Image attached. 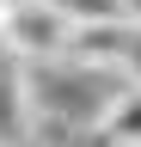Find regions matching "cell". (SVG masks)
Masks as SVG:
<instances>
[{
	"label": "cell",
	"mask_w": 141,
	"mask_h": 147,
	"mask_svg": "<svg viewBox=\"0 0 141 147\" xmlns=\"http://www.w3.org/2000/svg\"><path fill=\"white\" fill-rule=\"evenodd\" d=\"M123 74H129V86H141V31H135V43H129V61H123Z\"/></svg>",
	"instance_id": "cell-6"
},
{
	"label": "cell",
	"mask_w": 141,
	"mask_h": 147,
	"mask_svg": "<svg viewBox=\"0 0 141 147\" xmlns=\"http://www.w3.org/2000/svg\"><path fill=\"white\" fill-rule=\"evenodd\" d=\"M6 12H12V0H0V25H6Z\"/></svg>",
	"instance_id": "cell-8"
},
{
	"label": "cell",
	"mask_w": 141,
	"mask_h": 147,
	"mask_svg": "<svg viewBox=\"0 0 141 147\" xmlns=\"http://www.w3.org/2000/svg\"><path fill=\"white\" fill-rule=\"evenodd\" d=\"M67 43H74V18L55 0H12L6 25H0V49L6 55H19L25 67H43V61H61Z\"/></svg>",
	"instance_id": "cell-1"
},
{
	"label": "cell",
	"mask_w": 141,
	"mask_h": 147,
	"mask_svg": "<svg viewBox=\"0 0 141 147\" xmlns=\"http://www.w3.org/2000/svg\"><path fill=\"white\" fill-rule=\"evenodd\" d=\"M123 18H129V25H141V0H123Z\"/></svg>",
	"instance_id": "cell-7"
},
{
	"label": "cell",
	"mask_w": 141,
	"mask_h": 147,
	"mask_svg": "<svg viewBox=\"0 0 141 147\" xmlns=\"http://www.w3.org/2000/svg\"><path fill=\"white\" fill-rule=\"evenodd\" d=\"M55 6L74 25H111V18H123V0H55Z\"/></svg>",
	"instance_id": "cell-5"
},
{
	"label": "cell",
	"mask_w": 141,
	"mask_h": 147,
	"mask_svg": "<svg viewBox=\"0 0 141 147\" xmlns=\"http://www.w3.org/2000/svg\"><path fill=\"white\" fill-rule=\"evenodd\" d=\"M92 135L104 147H141V86H117V98L104 104Z\"/></svg>",
	"instance_id": "cell-4"
},
{
	"label": "cell",
	"mask_w": 141,
	"mask_h": 147,
	"mask_svg": "<svg viewBox=\"0 0 141 147\" xmlns=\"http://www.w3.org/2000/svg\"><path fill=\"white\" fill-rule=\"evenodd\" d=\"M135 31H141V25H129V18H111V25H74V43H67L61 61L92 67V74H123Z\"/></svg>",
	"instance_id": "cell-2"
},
{
	"label": "cell",
	"mask_w": 141,
	"mask_h": 147,
	"mask_svg": "<svg viewBox=\"0 0 141 147\" xmlns=\"http://www.w3.org/2000/svg\"><path fill=\"white\" fill-rule=\"evenodd\" d=\"M37 123L31 104V67L0 49V147H25V129Z\"/></svg>",
	"instance_id": "cell-3"
}]
</instances>
